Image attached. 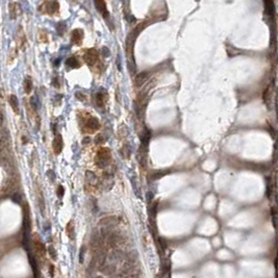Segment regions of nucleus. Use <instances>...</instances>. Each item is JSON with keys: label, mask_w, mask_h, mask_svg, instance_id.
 <instances>
[{"label": "nucleus", "mask_w": 278, "mask_h": 278, "mask_svg": "<svg viewBox=\"0 0 278 278\" xmlns=\"http://www.w3.org/2000/svg\"><path fill=\"white\" fill-rule=\"evenodd\" d=\"M10 104L12 106V109L15 113H19V104H18V98L15 96V95H11L10 96Z\"/></svg>", "instance_id": "9b49d317"}, {"label": "nucleus", "mask_w": 278, "mask_h": 278, "mask_svg": "<svg viewBox=\"0 0 278 278\" xmlns=\"http://www.w3.org/2000/svg\"><path fill=\"white\" fill-rule=\"evenodd\" d=\"M32 244H34V250L35 256H38L39 258H45L46 256V247H45L44 243L40 240V238L38 235H35L32 239Z\"/></svg>", "instance_id": "f03ea898"}, {"label": "nucleus", "mask_w": 278, "mask_h": 278, "mask_svg": "<svg viewBox=\"0 0 278 278\" xmlns=\"http://www.w3.org/2000/svg\"><path fill=\"white\" fill-rule=\"evenodd\" d=\"M49 273L51 274V276H53V274H54V268H53L52 265L49 266Z\"/></svg>", "instance_id": "6ab92c4d"}, {"label": "nucleus", "mask_w": 278, "mask_h": 278, "mask_svg": "<svg viewBox=\"0 0 278 278\" xmlns=\"http://www.w3.org/2000/svg\"><path fill=\"white\" fill-rule=\"evenodd\" d=\"M63 146H64V143H63V137L59 133H58L53 140L52 143V147H53V151H54L55 154H59L63 150Z\"/></svg>", "instance_id": "423d86ee"}, {"label": "nucleus", "mask_w": 278, "mask_h": 278, "mask_svg": "<svg viewBox=\"0 0 278 278\" xmlns=\"http://www.w3.org/2000/svg\"><path fill=\"white\" fill-rule=\"evenodd\" d=\"M24 90H25L26 94H29L32 90V81L29 77H27V78L24 80Z\"/></svg>", "instance_id": "2eb2a0df"}, {"label": "nucleus", "mask_w": 278, "mask_h": 278, "mask_svg": "<svg viewBox=\"0 0 278 278\" xmlns=\"http://www.w3.org/2000/svg\"><path fill=\"white\" fill-rule=\"evenodd\" d=\"M82 39H83V31L81 29H79V28L74 29L72 31V35H71V41H72V43L75 45H79L81 43Z\"/></svg>", "instance_id": "0eeeda50"}, {"label": "nucleus", "mask_w": 278, "mask_h": 278, "mask_svg": "<svg viewBox=\"0 0 278 278\" xmlns=\"http://www.w3.org/2000/svg\"><path fill=\"white\" fill-rule=\"evenodd\" d=\"M66 232H67L68 237L70 239L74 238V226H73L72 221H70V222L67 224V226H66Z\"/></svg>", "instance_id": "ddd939ff"}, {"label": "nucleus", "mask_w": 278, "mask_h": 278, "mask_svg": "<svg viewBox=\"0 0 278 278\" xmlns=\"http://www.w3.org/2000/svg\"><path fill=\"white\" fill-rule=\"evenodd\" d=\"M100 128V123L97 118L90 117L88 120L85 122V131L90 133H93L97 131Z\"/></svg>", "instance_id": "7ed1b4c3"}, {"label": "nucleus", "mask_w": 278, "mask_h": 278, "mask_svg": "<svg viewBox=\"0 0 278 278\" xmlns=\"http://www.w3.org/2000/svg\"><path fill=\"white\" fill-rule=\"evenodd\" d=\"M13 200L15 202H17V203H20L21 202V197H20V195L19 194H15V195L13 196Z\"/></svg>", "instance_id": "a211bd4d"}, {"label": "nucleus", "mask_w": 278, "mask_h": 278, "mask_svg": "<svg viewBox=\"0 0 278 278\" xmlns=\"http://www.w3.org/2000/svg\"><path fill=\"white\" fill-rule=\"evenodd\" d=\"M94 5L96 7V10L98 11V13H100L103 16V18L109 17V13L107 11L106 3L104 0H94Z\"/></svg>", "instance_id": "39448f33"}, {"label": "nucleus", "mask_w": 278, "mask_h": 278, "mask_svg": "<svg viewBox=\"0 0 278 278\" xmlns=\"http://www.w3.org/2000/svg\"><path fill=\"white\" fill-rule=\"evenodd\" d=\"M43 7H45V12H46V13H48V14H54L56 11L58 10V7H59V5H58V3L56 1H53V2H46V3H45L44 5H43Z\"/></svg>", "instance_id": "6e6552de"}, {"label": "nucleus", "mask_w": 278, "mask_h": 278, "mask_svg": "<svg viewBox=\"0 0 278 278\" xmlns=\"http://www.w3.org/2000/svg\"><path fill=\"white\" fill-rule=\"evenodd\" d=\"M17 7H19V4L18 3H11L10 4V14H11V18L12 19H15V18L17 17V15H18V8Z\"/></svg>", "instance_id": "4468645a"}, {"label": "nucleus", "mask_w": 278, "mask_h": 278, "mask_svg": "<svg viewBox=\"0 0 278 278\" xmlns=\"http://www.w3.org/2000/svg\"><path fill=\"white\" fill-rule=\"evenodd\" d=\"M106 94L105 93H102V92H98L97 95H96V103L98 106H104V104H105V101H106Z\"/></svg>", "instance_id": "9d476101"}, {"label": "nucleus", "mask_w": 278, "mask_h": 278, "mask_svg": "<svg viewBox=\"0 0 278 278\" xmlns=\"http://www.w3.org/2000/svg\"><path fill=\"white\" fill-rule=\"evenodd\" d=\"M148 80V74L146 72H143L136 77V86H142L144 83Z\"/></svg>", "instance_id": "1a4fd4ad"}, {"label": "nucleus", "mask_w": 278, "mask_h": 278, "mask_svg": "<svg viewBox=\"0 0 278 278\" xmlns=\"http://www.w3.org/2000/svg\"><path fill=\"white\" fill-rule=\"evenodd\" d=\"M265 7H266V12L268 14H271L273 11V2L272 0H265Z\"/></svg>", "instance_id": "dca6fc26"}, {"label": "nucleus", "mask_w": 278, "mask_h": 278, "mask_svg": "<svg viewBox=\"0 0 278 278\" xmlns=\"http://www.w3.org/2000/svg\"><path fill=\"white\" fill-rule=\"evenodd\" d=\"M56 193H58V196H59V197L64 196V193H65L64 187H63V185H58V190H56Z\"/></svg>", "instance_id": "f3484780"}, {"label": "nucleus", "mask_w": 278, "mask_h": 278, "mask_svg": "<svg viewBox=\"0 0 278 278\" xmlns=\"http://www.w3.org/2000/svg\"><path fill=\"white\" fill-rule=\"evenodd\" d=\"M83 58H85V62L86 64L92 67L98 61V52L95 49H89L83 55Z\"/></svg>", "instance_id": "20e7f679"}, {"label": "nucleus", "mask_w": 278, "mask_h": 278, "mask_svg": "<svg viewBox=\"0 0 278 278\" xmlns=\"http://www.w3.org/2000/svg\"><path fill=\"white\" fill-rule=\"evenodd\" d=\"M110 161H112V153L109 148L102 147L97 151L96 157H95V163L97 167L101 169H104L109 166Z\"/></svg>", "instance_id": "f257e3e1"}, {"label": "nucleus", "mask_w": 278, "mask_h": 278, "mask_svg": "<svg viewBox=\"0 0 278 278\" xmlns=\"http://www.w3.org/2000/svg\"><path fill=\"white\" fill-rule=\"evenodd\" d=\"M66 66H68V67L70 68H79V63L78 61L76 59V58H74V56H72V58H69L67 61H66Z\"/></svg>", "instance_id": "f8f14e48"}]
</instances>
